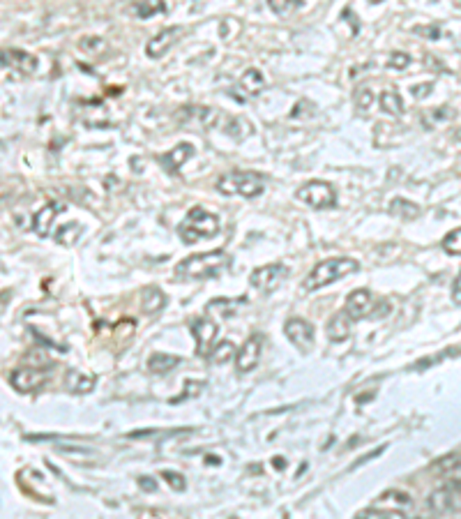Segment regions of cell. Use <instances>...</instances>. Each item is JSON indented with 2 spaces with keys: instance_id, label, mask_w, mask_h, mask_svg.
Here are the masks:
<instances>
[{
  "instance_id": "cell-21",
  "label": "cell",
  "mask_w": 461,
  "mask_h": 519,
  "mask_svg": "<svg viewBox=\"0 0 461 519\" xmlns=\"http://www.w3.org/2000/svg\"><path fill=\"white\" fill-rule=\"evenodd\" d=\"M166 307V296L164 291L157 287H146L141 291V310L146 314H157Z\"/></svg>"
},
{
  "instance_id": "cell-9",
  "label": "cell",
  "mask_w": 461,
  "mask_h": 519,
  "mask_svg": "<svg viewBox=\"0 0 461 519\" xmlns=\"http://www.w3.org/2000/svg\"><path fill=\"white\" fill-rule=\"evenodd\" d=\"M284 333L289 337V342L296 346L298 351L302 353H309L314 349V340H316V330L309 321L300 319V317H293L286 321L284 326Z\"/></svg>"
},
{
  "instance_id": "cell-31",
  "label": "cell",
  "mask_w": 461,
  "mask_h": 519,
  "mask_svg": "<svg viewBox=\"0 0 461 519\" xmlns=\"http://www.w3.org/2000/svg\"><path fill=\"white\" fill-rule=\"evenodd\" d=\"M162 478H164V480H169L171 490H176V492H185V487H187V483H185V476H180V473H173V471H164V473H162Z\"/></svg>"
},
{
  "instance_id": "cell-3",
  "label": "cell",
  "mask_w": 461,
  "mask_h": 519,
  "mask_svg": "<svg viewBox=\"0 0 461 519\" xmlns=\"http://www.w3.org/2000/svg\"><path fill=\"white\" fill-rule=\"evenodd\" d=\"M263 190H266V176L256 171H231L217 180V192L226 197L240 194L245 199H256L261 197Z\"/></svg>"
},
{
  "instance_id": "cell-30",
  "label": "cell",
  "mask_w": 461,
  "mask_h": 519,
  "mask_svg": "<svg viewBox=\"0 0 461 519\" xmlns=\"http://www.w3.org/2000/svg\"><path fill=\"white\" fill-rule=\"evenodd\" d=\"M459 469H461V455L445 457V460L436 462L432 466V471H436V473H452V471H459Z\"/></svg>"
},
{
  "instance_id": "cell-22",
  "label": "cell",
  "mask_w": 461,
  "mask_h": 519,
  "mask_svg": "<svg viewBox=\"0 0 461 519\" xmlns=\"http://www.w3.org/2000/svg\"><path fill=\"white\" fill-rule=\"evenodd\" d=\"M178 363H180V358L171 356V353H153L148 360V370L153 374H166V372H171Z\"/></svg>"
},
{
  "instance_id": "cell-7",
  "label": "cell",
  "mask_w": 461,
  "mask_h": 519,
  "mask_svg": "<svg viewBox=\"0 0 461 519\" xmlns=\"http://www.w3.org/2000/svg\"><path fill=\"white\" fill-rule=\"evenodd\" d=\"M291 275V270L284 266V263H270V266L256 268L252 275H249V282H252L254 289H259L261 293H272L282 287V282Z\"/></svg>"
},
{
  "instance_id": "cell-29",
  "label": "cell",
  "mask_w": 461,
  "mask_h": 519,
  "mask_svg": "<svg viewBox=\"0 0 461 519\" xmlns=\"http://www.w3.org/2000/svg\"><path fill=\"white\" fill-rule=\"evenodd\" d=\"M302 7V0H270V10L279 14V17H286L291 10H298Z\"/></svg>"
},
{
  "instance_id": "cell-25",
  "label": "cell",
  "mask_w": 461,
  "mask_h": 519,
  "mask_svg": "<svg viewBox=\"0 0 461 519\" xmlns=\"http://www.w3.org/2000/svg\"><path fill=\"white\" fill-rule=\"evenodd\" d=\"M83 233V227L79 222H70V224H63L56 233H54V238H56V243L58 245H74L79 240V236Z\"/></svg>"
},
{
  "instance_id": "cell-2",
  "label": "cell",
  "mask_w": 461,
  "mask_h": 519,
  "mask_svg": "<svg viewBox=\"0 0 461 519\" xmlns=\"http://www.w3.org/2000/svg\"><path fill=\"white\" fill-rule=\"evenodd\" d=\"M219 233V217L206 208L194 206L183 222L178 224V236L185 245H194L203 238H213Z\"/></svg>"
},
{
  "instance_id": "cell-39",
  "label": "cell",
  "mask_w": 461,
  "mask_h": 519,
  "mask_svg": "<svg viewBox=\"0 0 461 519\" xmlns=\"http://www.w3.org/2000/svg\"><path fill=\"white\" fill-rule=\"evenodd\" d=\"M275 469H284V462L279 460V457H277V460H275Z\"/></svg>"
},
{
  "instance_id": "cell-10",
  "label": "cell",
  "mask_w": 461,
  "mask_h": 519,
  "mask_svg": "<svg viewBox=\"0 0 461 519\" xmlns=\"http://www.w3.org/2000/svg\"><path fill=\"white\" fill-rule=\"evenodd\" d=\"M263 344H266V337H263V333H254L249 340H245L243 346H240L238 353H236V370L240 374L252 372L254 367L259 365L261 353H263Z\"/></svg>"
},
{
  "instance_id": "cell-11",
  "label": "cell",
  "mask_w": 461,
  "mask_h": 519,
  "mask_svg": "<svg viewBox=\"0 0 461 519\" xmlns=\"http://www.w3.org/2000/svg\"><path fill=\"white\" fill-rule=\"evenodd\" d=\"M49 374L44 370H35V367H21L10 374V383L17 393H35L47 383Z\"/></svg>"
},
{
  "instance_id": "cell-5",
  "label": "cell",
  "mask_w": 461,
  "mask_h": 519,
  "mask_svg": "<svg viewBox=\"0 0 461 519\" xmlns=\"http://www.w3.org/2000/svg\"><path fill=\"white\" fill-rule=\"evenodd\" d=\"M429 508L438 515L461 513V480H450L429 496Z\"/></svg>"
},
{
  "instance_id": "cell-20",
  "label": "cell",
  "mask_w": 461,
  "mask_h": 519,
  "mask_svg": "<svg viewBox=\"0 0 461 519\" xmlns=\"http://www.w3.org/2000/svg\"><path fill=\"white\" fill-rule=\"evenodd\" d=\"M351 323H353V319L349 317V314H346V312H337L335 317L330 319V323H328V337H330V342H344V340H349Z\"/></svg>"
},
{
  "instance_id": "cell-32",
  "label": "cell",
  "mask_w": 461,
  "mask_h": 519,
  "mask_svg": "<svg viewBox=\"0 0 461 519\" xmlns=\"http://www.w3.org/2000/svg\"><path fill=\"white\" fill-rule=\"evenodd\" d=\"M408 65H411V56H408V54H402V51L392 54L390 60H388V67H392V70H406Z\"/></svg>"
},
{
  "instance_id": "cell-15",
  "label": "cell",
  "mask_w": 461,
  "mask_h": 519,
  "mask_svg": "<svg viewBox=\"0 0 461 519\" xmlns=\"http://www.w3.org/2000/svg\"><path fill=\"white\" fill-rule=\"evenodd\" d=\"M263 88H266V77L261 74V70H256V67H249L243 77H240L238 88L233 90V95H236V100H240V93H245L247 97H256Z\"/></svg>"
},
{
  "instance_id": "cell-23",
  "label": "cell",
  "mask_w": 461,
  "mask_h": 519,
  "mask_svg": "<svg viewBox=\"0 0 461 519\" xmlns=\"http://www.w3.org/2000/svg\"><path fill=\"white\" fill-rule=\"evenodd\" d=\"M390 213L402 217V220H415V217L420 215V206H415V203L408 201V199H392Z\"/></svg>"
},
{
  "instance_id": "cell-16",
  "label": "cell",
  "mask_w": 461,
  "mask_h": 519,
  "mask_svg": "<svg viewBox=\"0 0 461 519\" xmlns=\"http://www.w3.org/2000/svg\"><path fill=\"white\" fill-rule=\"evenodd\" d=\"M60 210H63V206L56 201H51V203H47V206H42L40 210H37L35 217H33V229H35L37 236L40 238L51 236V224H54L56 215L60 213Z\"/></svg>"
},
{
  "instance_id": "cell-37",
  "label": "cell",
  "mask_w": 461,
  "mask_h": 519,
  "mask_svg": "<svg viewBox=\"0 0 461 519\" xmlns=\"http://www.w3.org/2000/svg\"><path fill=\"white\" fill-rule=\"evenodd\" d=\"M415 33H420V35L427 33V35H432V40H434V37H438V28H434V26L432 28H415Z\"/></svg>"
},
{
  "instance_id": "cell-35",
  "label": "cell",
  "mask_w": 461,
  "mask_h": 519,
  "mask_svg": "<svg viewBox=\"0 0 461 519\" xmlns=\"http://www.w3.org/2000/svg\"><path fill=\"white\" fill-rule=\"evenodd\" d=\"M139 487H141V490H146V492H155V490H157L155 480H153V478H148V476H141V478H139Z\"/></svg>"
},
{
  "instance_id": "cell-13",
  "label": "cell",
  "mask_w": 461,
  "mask_h": 519,
  "mask_svg": "<svg viewBox=\"0 0 461 519\" xmlns=\"http://www.w3.org/2000/svg\"><path fill=\"white\" fill-rule=\"evenodd\" d=\"M3 65L19 74H33L37 70V58L30 56L28 51L21 49H5L3 51Z\"/></svg>"
},
{
  "instance_id": "cell-24",
  "label": "cell",
  "mask_w": 461,
  "mask_h": 519,
  "mask_svg": "<svg viewBox=\"0 0 461 519\" xmlns=\"http://www.w3.org/2000/svg\"><path fill=\"white\" fill-rule=\"evenodd\" d=\"M379 104H381V109L385 111V114H390V116H402L404 114V102H402V97H399V93H395V90H385V93L379 97Z\"/></svg>"
},
{
  "instance_id": "cell-33",
  "label": "cell",
  "mask_w": 461,
  "mask_h": 519,
  "mask_svg": "<svg viewBox=\"0 0 461 519\" xmlns=\"http://www.w3.org/2000/svg\"><path fill=\"white\" fill-rule=\"evenodd\" d=\"M374 102V95L369 93L367 88H362V90H358V97H355V104H358V109L360 111H367L369 109V104Z\"/></svg>"
},
{
  "instance_id": "cell-17",
  "label": "cell",
  "mask_w": 461,
  "mask_h": 519,
  "mask_svg": "<svg viewBox=\"0 0 461 519\" xmlns=\"http://www.w3.org/2000/svg\"><path fill=\"white\" fill-rule=\"evenodd\" d=\"M180 33V28H164L162 33H157L153 40H148L146 44V54L150 58H162L166 51L173 47V42H176V37Z\"/></svg>"
},
{
  "instance_id": "cell-34",
  "label": "cell",
  "mask_w": 461,
  "mask_h": 519,
  "mask_svg": "<svg viewBox=\"0 0 461 519\" xmlns=\"http://www.w3.org/2000/svg\"><path fill=\"white\" fill-rule=\"evenodd\" d=\"M353 519H388V515L379 508H367V510H360Z\"/></svg>"
},
{
  "instance_id": "cell-38",
  "label": "cell",
  "mask_w": 461,
  "mask_h": 519,
  "mask_svg": "<svg viewBox=\"0 0 461 519\" xmlns=\"http://www.w3.org/2000/svg\"><path fill=\"white\" fill-rule=\"evenodd\" d=\"M432 88V84H427V86H413V95H418V97H425L422 93H427V90Z\"/></svg>"
},
{
  "instance_id": "cell-26",
  "label": "cell",
  "mask_w": 461,
  "mask_h": 519,
  "mask_svg": "<svg viewBox=\"0 0 461 519\" xmlns=\"http://www.w3.org/2000/svg\"><path fill=\"white\" fill-rule=\"evenodd\" d=\"M134 12L139 14V19H150V17H155V14L166 12V5L164 3H155V0H148V3H136Z\"/></svg>"
},
{
  "instance_id": "cell-12",
  "label": "cell",
  "mask_w": 461,
  "mask_h": 519,
  "mask_svg": "<svg viewBox=\"0 0 461 519\" xmlns=\"http://www.w3.org/2000/svg\"><path fill=\"white\" fill-rule=\"evenodd\" d=\"M376 307H379V303H376L374 293L367 291V289H358L346 298L344 312L349 314L353 321H358V319H367L369 314H374Z\"/></svg>"
},
{
  "instance_id": "cell-19",
  "label": "cell",
  "mask_w": 461,
  "mask_h": 519,
  "mask_svg": "<svg viewBox=\"0 0 461 519\" xmlns=\"http://www.w3.org/2000/svg\"><path fill=\"white\" fill-rule=\"evenodd\" d=\"M376 508L379 510H390V513H406L408 508H411V496L408 494H404V492H385L381 499H379V503H376Z\"/></svg>"
},
{
  "instance_id": "cell-28",
  "label": "cell",
  "mask_w": 461,
  "mask_h": 519,
  "mask_svg": "<svg viewBox=\"0 0 461 519\" xmlns=\"http://www.w3.org/2000/svg\"><path fill=\"white\" fill-rule=\"evenodd\" d=\"M233 353H238L236 346H233L231 342H222V344L215 346L213 353H210V360H213V363H226V360H229Z\"/></svg>"
},
{
  "instance_id": "cell-27",
  "label": "cell",
  "mask_w": 461,
  "mask_h": 519,
  "mask_svg": "<svg viewBox=\"0 0 461 519\" xmlns=\"http://www.w3.org/2000/svg\"><path fill=\"white\" fill-rule=\"evenodd\" d=\"M443 250L452 254V257H461V229H455L450 231L448 236L443 238Z\"/></svg>"
},
{
  "instance_id": "cell-1",
  "label": "cell",
  "mask_w": 461,
  "mask_h": 519,
  "mask_svg": "<svg viewBox=\"0 0 461 519\" xmlns=\"http://www.w3.org/2000/svg\"><path fill=\"white\" fill-rule=\"evenodd\" d=\"M231 268V257L222 250L217 252H201L194 257L183 259L176 266V280L180 282H201V280H215L224 275Z\"/></svg>"
},
{
  "instance_id": "cell-4",
  "label": "cell",
  "mask_w": 461,
  "mask_h": 519,
  "mask_svg": "<svg viewBox=\"0 0 461 519\" xmlns=\"http://www.w3.org/2000/svg\"><path fill=\"white\" fill-rule=\"evenodd\" d=\"M360 263L355 259H349V257H339V259H326L321 261L319 266H316L312 273H309V277L305 280V291H316V289H323L328 287V284L342 280V277L346 275H353L358 273Z\"/></svg>"
},
{
  "instance_id": "cell-6",
  "label": "cell",
  "mask_w": 461,
  "mask_h": 519,
  "mask_svg": "<svg viewBox=\"0 0 461 519\" xmlns=\"http://www.w3.org/2000/svg\"><path fill=\"white\" fill-rule=\"evenodd\" d=\"M296 197L300 201H305L309 208H332L337 201V192L330 183H323V180H309L302 187H298Z\"/></svg>"
},
{
  "instance_id": "cell-14",
  "label": "cell",
  "mask_w": 461,
  "mask_h": 519,
  "mask_svg": "<svg viewBox=\"0 0 461 519\" xmlns=\"http://www.w3.org/2000/svg\"><path fill=\"white\" fill-rule=\"evenodd\" d=\"M194 155V146L192 144H178L176 148H171L169 153H162L157 155V162L162 164V167L166 169V173H178L180 167L190 160V157Z\"/></svg>"
},
{
  "instance_id": "cell-8",
  "label": "cell",
  "mask_w": 461,
  "mask_h": 519,
  "mask_svg": "<svg viewBox=\"0 0 461 519\" xmlns=\"http://www.w3.org/2000/svg\"><path fill=\"white\" fill-rule=\"evenodd\" d=\"M217 333H219V326H217V321H213V319L199 317L196 321H192V335H194L196 353H199V356L210 358V353L215 351Z\"/></svg>"
},
{
  "instance_id": "cell-18",
  "label": "cell",
  "mask_w": 461,
  "mask_h": 519,
  "mask_svg": "<svg viewBox=\"0 0 461 519\" xmlns=\"http://www.w3.org/2000/svg\"><path fill=\"white\" fill-rule=\"evenodd\" d=\"M65 388L74 395H83L90 393L95 388V376L88 372H79V370H67L65 374Z\"/></svg>"
},
{
  "instance_id": "cell-36",
  "label": "cell",
  "mask_w": 461,
  "mask_h": 519,
  "mask_svg": "<svg viewBox=\"0 0 461 519\" xmlns=\"http://www.w3.org/2000/svg\"><path fill=\"white\" fill-rule=\"evenodd\" d=\"M452 300H455L457 305H461V273L457 275L455 284H452Z\"/></svg>"
}]
</instances>
